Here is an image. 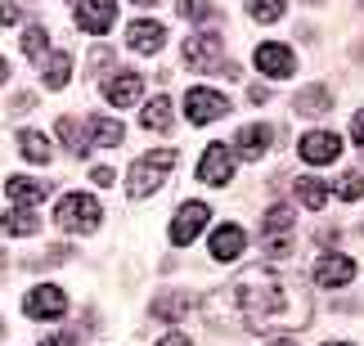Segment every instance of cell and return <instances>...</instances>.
Wrapping results in <instances>:
<instances>
[{"mask_svg": "<svg viewBox=\"0 0 364 346\" xmlns=\"http://www.w3.org/2000/svg\"><path fill=\"white\" fill-rule=\"evenodd\" d=\"M351 135H355V148H364V108L351 117Z\"/></svg>", "mask_w": 364, "mask_h": 346, "instance_id": "33", "label": "cell"}, {"mask_svg": "<svg viewBox=\"0 0 364 346\" xmlns=\"http://www.w3.org/2000/svg\"><path fill=\"white\" fill-rule=\"evenodd\" d=\"M23 310L32 315V320H63V310H68V293L59 283H36L32 293L23 297Z\"/></svg>", "mask_w": 364, "mask_h": 346, "instance_id": "6", "label": "cell"}, {"mask_svg": "<svg viewBox=\"0 0 364 346\" xmlns=\"http://www.w3.org/2000/svg\"><path fill=\"white\" fill-rule=\"evenodd\" d=\"M139 126L144 131H166L171 126V99H149L144 113H139Z\"/></svg>", "mask_w": 364, "mask_h": 346, "instance_id": "24", "label": "cell"}, {"mask_svg": "<svg viewBox=\"0 0 364 346\" xmlns=\"http://www.w3.org/2000/svg\"><path fill=\"white\" fill-rule=\"evenodd\" d=\"M46 50H50V32H46V27H27V32H23V54H27V59H32V63H41V59H46Z\"/></svg>", "mask_w": 364, "mask_h": 346, "instance_id": "28", "label": "cell"}, {"mask_svg": "<svg viewBox=\"0 0 364 346\" xmlns=\"http://www.w3.org/2000/svg\"><path fill=\"white\" fill-rule=\"evenodd\" d=\"M247 13H252L257 23H274L279 13H284V0H252V5H247Z\"/></svg>", "mask_w": 364, "mask_h": 346, "instance_id": "29", "label": "cell"}, {"mask_svg": "<svg viewBox=\"0 0 364 346\" xmlns=\"http://www.w3.org/2000/svg\"><path fill=\"white\" fill-rule=\"evenodd\" d=\"M41 229V216H36V207H18V212H9V216H0V234H36Z\"/></svg>", "mask_w": 364, "mask_h": 346, "instance_id": "21", "label": "cell"}, {"mask_svg": "<svg viewBox=\"0 0 364 346\" xmlns=\"http://www.w3.org/2000/svg\"><path fill=\"white\" fill-rule=\"evenodd\" d=\"M257 67L270 81H284V77L297 72V54L288 45H279V40H265V45H257Z\"/></svg>", "mask_w": 364, "mask_h": 346, "instance_id": "8", "label": "cell"}, {"mask_svg": "<svg viewBox=\"0 0 364 346\" xmlns=\"http://www.w3.org/2000/svg\"><path fill=\"white\" fill-rule=\"evenodd\" d=\"M230 175H234V153L225 144H212L198 162V180H207V185H230Z\"/></svg>", "mask_w": 364, "mask_h": 346, "instance_id": "13", "label": "cell"}, {"mask_svg": "<svg viewBox=\"0 0 364 346\" xmlns=\"http://www.w3.org/2000/svg\"><path fill=\"white\" fill-rule=\"evenodd\" d=\"M59 140H63V148L73 158H86L90 153V140L81 135V121H73V117H59Z\"/></svg>", "mask_w": 364, "mask_h": 346, "instance_id": "23", "label": "cell"}, {"mask_svg": "<svg viewBox=\"0 0 364 346\" xmlns=\"http://www.w3.org/2000/svg\"><path fill=\"white\" fill-rule=\"evenodd\" d=\"M292 189H297V202H301V207H311V212H324L328 189L319 185L315 175H297V185H292Z\"/></svg>", "mask_w": 364, "mask_h": 346, "instance_id": "22", "label": "cell"}, {"mask_svg": "<svg viewBox=\"0 0 364 346\" xmlns=\"http://www.w3.org/2000/svg\"><path fill=\"white\" fill-rule=\"evenodd\" d=\"M270 126H243L239 135H234V153H239L243 162H257L265 158V148H270Z\"/></svg>", "mask_w": 364, "mask_h": 346, "instance_id": "17", "label": "cell"}, {"mask_svg": "<svg viewBox=\"0 0 364 346\" xmlns=\"http://www.w3.org/2000/svg\"><path fill=\"white\" fill-rule=\"evenodd\" d=\"M122 135L126 131L117 117H90V148H117Z\"/></svg>", "mask_w": 364, "mask_h": 346, "instance_id": "19", "label": "cell"}, {"mask_svg": "<svg viewBox=\"0 0 364 346\" xmlns=\"http://www.w3.org/2000/svg\"><path fill=\"white\" fill-rule=\"evenodd\" d=\"M243 247H247V234L239 225H220L212 234V261H220V266H225V261H239Z\"/></svg>", "mask_w": 364, "mask_h": 346, "instance_id": "15", "label": "cell"}, {"mask_svg": "<svg viewBox=\"0 0 364 346\" xmlns=\"http://www.w3.org/2000/svg\"><path fill=\"white\" fill-rule=\"evenodd\" d=\"M126 45H131L135 54H158L166 45V27L153 23V18H135L131 27H126Z\"/></svg>", "mask_w": 364, "mask_h": 346, "instance_id": "12", "label": "cell"}, {"mask_svg": "<svg viewBox=\"0 0 364 346\" xmlns=\"http://www.w3.org/2000/svg\"><path fill=\"white\" fill-rule=\"evenodd\" d=\"M180 13H185L189 23H207L212 18V0H180Z\"/></svg>", "mask_w": 364, "mask_h": 346, "instance_id": "30", "label": "cell"}, {"mask_svg": "<svg viewBox=\"0 0 364 346\" xmlns=\"http://www.w3.org/2000/svg\"><path fill=\"white\" fill-rule=\"evenodd\" d=\"M338 153H342V140H338L333 131H311V135H301V158L315 162V167L338 162Z\"/></svg>", "mask_w": 364, "mask_h": 346, "instance_id": "14", "label": "cell"}, {"mask_svg": "<svg viewBox=\"0 0 364 346\" xmlns=\"http://www.w3.org/2000/svg\"><path fill=\"white\" fill-rule=\"evenodd\" d=\"M261 247L270 256H288L292 252V212L288 207H270L261 220Z\"/></svg>", "mask_w": 364, "mask_h": 346, "instance_id": "4", "label": "cell"}, {"mask_svg": "<svg viewBox=\"0 0 364 346\" xmlns=\"http://www.w3.org/2000/svg\"><path fill=\"white\" fill-rule=\"evenodd\" d=\"M355 279V261L351 256H342V252H324L315 261V283H324V288H342V283H351Z\"/></svg>", "mask_w": 364, "mask_h": 346, "instance_id": "11", "label": "cell"}, {"mask_svg": "<svg viewBox=\"0 0 364 346\" xmlns=\"http://www.w3.org/2000/svg\"><path fill=\"white\" fill-rule=\"evenodd\" d=\"M270 346H297V342H292V337H279V342H270Z\"/></svg>", "mask_w": 364, "mask_h": 346, "instance_id": "37", "label": "cell"}, {"mask_svg": "<svg viewBox=\"0 0 364 346\" xmlns=\"http://www.w3.org/2000/svg\"><path fill=\"white\" fill-rule=\"evenodd\" d=\"M230 113V99L220 90H207V86H193L185 94V117L193 121V126H207V121H216V117H225Z\"/></svg>", "mask_w": 364, "mask_h": 346, "instance_id": "5", "label": "cell"}, {"mask_svg": "<svg viewBox=\"0 0 364 346\" xmlns=\"http://www.w3.org/2000/svg\"><path fill=\"white\" fill-rule=\"evenodd\" d=\"M180 59H185V67H193V72H216L220 36H216V32H198V36H189L185 45H180Z\"/></svg>", "mask_w": 364, "mask_h": 346, "instance_id": "7", "label": "cell"}, {"mask_svg": "<svg viewBox=\"0 0 364 346\" xmlns=\"http://www.w3.org/2000/svg\"><path fill=\"white\" fill-rule=\"evenodd\" d=\"M5 193H9L14 202H23V207H36L41 198H46V185L32 180V175H9L5 180Z\"/></svg>", "mask_w": 364, "mask_h": 346, "instance_id": "18", "label": "cell"}, {"mask_svg": "<svg viewBox=\"0 0 364 346\" xmlns=\"http://www.w3.org/2000/svg\"><path fill=\"white\" fill-rule=\"evenodd\" d=\"M207 216H212V207H207V202H185L176 212V220H171V243L176 247H189L193 239H198V229L207 225Z\"/></svg>", "mask_w": 364, "mask_h": 346, "instance_id": "9", "label": "cell"}, {"mask_svg": "<svg viewBox=\"0 0 364 346\" xmlns=\"http://www.w3.org/2000/svg\"><path fill=\"white\" fill-rule=\"evenodd\" d=\"M360 5H364V0H360Z\"/></svg>", "mask_w": 364, "mask_h": 346, "instance_id": "41", "label": "cell"}, {"mask_svg": "<svg viewBox=\"0 0 364 346\" xmlns=\"http://www.w3.org/2000/svg\"><path fill=\"white\" fill-rule=\"evenodd\" d=\"M193 310V297L189 293H166V297H158L153 301V320H180V315H189Z\"/></svg>", "mask_w": 364, "mask_h": 346, "instance_id": "20", "label": "cell"}, {"mask_svg": "<svg viewBox=\"0 0 364 346\" xmlns=\"http://www.w3.org/2000/svg\"><path fill=\"white\" fill-rule=\"evenodd\" d=\"M0 266H5V252H0Z\"/></svg>", "mask_w": 364, "mask_h": 346, "instance_id": "40", "label": "cell"}, {"mask_svg": "<svg viewBox=\"0 0 364 346\" xmlns=\"http://www.w3.org/2000/svg\"><path fill=\"white\" fill-rule=\"evenodd\" d=\"M104 94H108V104L131 108V104H139V94H144V77H139V72H117L104 86Z\"/></svg>", "mask_w": 364, "mask_h": 346, "instance_id": "16", "label": "cell"}, {"mask_svg": "<svg viewBox=\"0 0 364 346\" xmlns=\"http://www.w3.org/2000/svg\"><path fill=\"white\" fill-rule=\"evenodd\" d=\"M135 5H158V0H135Z\"/></svg>", "mask_w": 364, "mask_h": 346, "instance_id": "39", "label": "cell"}, {"mask_svg": "<svg viewBox=\"0 0 364 346\" xmlns=\"http://www.w3.org/2000/svg\"><path fill=\"white\" fill-rule=\"evenodd\" d=\"M90 180H95V185H113L117 171H113V167H95V171H90Z\"/></svg>", "mask_w": 364, "mask_h": 346, "instance_id": "32", "label": "cell"}, {"mask_svg": "<svg viewBox=\"0 0 364 346\" xmlns=\"http://www.w3.org/2000/svg\"><path fill=\"white\" fill-rule=\"evenodd\" d=\"M9 81V63H5V54H0V86Z\"/></svg>", "mask_w": 364, "mask_h": 346, "instance_id": "36", "label": "cell"}, {"mask_svg": "<svg viewBox=\"0 0 364 346\" xmlns=\"http://www.w3.org/2000/svg\"><path fill=\"white\" fill-rule=\"evenodd\" d=\"M176 162H180V153H176V148H158V153H144V158H135L131 180H126L131 198H149V193H158V189H162V180H166V171H171Z\"/></svg>", "mask_w": 364, "mask_h": 346, "instance_id": "2", "label": "cell"}, {"mask_svg": "<svg viewBox=\"0 0 364 346\" xmlns=\"http://www.w3.org/2000/svg\"><path fill=\"white\" fill-rule=\"evenodd\" d=\"M234 306H239L243 324L252 333H270V328H301L311 324V297L301 288H292V279H284L270 266H257L234 279L230 288Z\"/></svg>", "mask_w": 364, "mask_h": 346, "instance_id": "1", "label": "cell"}, {"mask_svg": "<svg viewBox=\"0 0 364 346\" xmlns=\"http://www.w3.org/2000/svg\"><path fill=\"white\" fill-rule=\"evenodd\" d=\"M18 148H23L27 162H50V140L41 131H23L18 135Z\"/></svg>", "mask_w": 364, "mask_h": 346, "instance_id": "27", "label": "cell"}, {"mask_svg": "<svg viewBox=\"0 0 364 346\" xmlns=\"http://www.w3.org/2000/svg\"><path fill=\"white\" fill-rule=\"evenodd\" d=\"M41 346H77V342L68 337V333H59V337H46V342H41Z\"/></svg>", "mask_w": 364, "mask_h": 346, "instance_id": "35", "label": "cell"}, {"mask_svg": "<svg viewBox=\"0 0 364 346\" xmlns=\"http://www.w3.org/2000/svg\"><path fill=\"white\" fill-rule=\"evenodd\" d=\"M54 220H59V229H68V234H90V229H100L104 207L95 202L90 193H63Z\"/></svg>", "mask_w": 364, "mask_h": 346, "instance_id": "3", "label": "cell"}, {"mask_svg": "<svg viewBox=\"0 0 364 346\" xmlns=\"http://www.w3.org/2000/svg\"><path fill=\"white\" fill-rule=\"evenodd\" d=\"M324 346H351V342H324Z\"/></svg>", "mask_w": 364, "mask_h": 346, "instance_id": "38", "label": "cell"}, {"mask_svg": "<svg viewBox=\"0 0 364 346\" xmlns=\"http://www.w3.org/2000/svg\"><path fill=\"white\" fill-rule=\"evenodd\" d=\"M338 198H346V202H355V198H364V175H360V171H351V175H342V185H338Z\"/></svg>", "mask_w": 364, "mask_h": 346, "instance_id": "31", "label": "cell"}, {"mask_svg": "<svg viewBox=\"0 0 364 346\" xmlns=\"http://www.w3.org/2000/svg\"><path fill=\"white\" fill-rule=\"evenodd\" d=\"M68 81H73V54H50V63H46V86H50V90H63Z\"/></svg>", "mask_w": 364, "mask_h": 346, "instance_id": "25", "label": "cell"}, {"mask_svg": "<svg viewBox=\"0 0 364 346\" xmlns=\"http://www.w3.org/2000/svg\"><path fill=\"white\" fill-rule=\"evenodd\" d=\"M117 23V5L113 0H77V27L90 36H104Z\"/></svg>", "mask_w": 364, "mask_h": 346, "instance_id": "10", "label": "cell"}, {"mask_svg": "<svg viewBox=\"0 0 364 346\" xmlns=\"http://www.w3.org/2000/svg\"><path fill=\"white\" fill-rule=\"evenodd\" d=\"M328 108H333V94H328L324 86H311V90H301V94H297V113H306V117L328 113Z\"/></svg>", "mask_w": 364, "mask_h": 346, "instance_id": "26", "label": "cell"}, {"mask_svg": "<svg viewBox=\"0 0 364 346\" xmlns=\"http://www.w3.org/2000/svg\"><path fill=\"white\" fill-rule=\"evenodd\" d=\"M158 346H193V342H189V337H185V333H171V337H162V342H158Z\"/></svg>", "mask_w": 364, "mask_h": 346, "instance_id": "34", "label": "cell"}]
</instances>
